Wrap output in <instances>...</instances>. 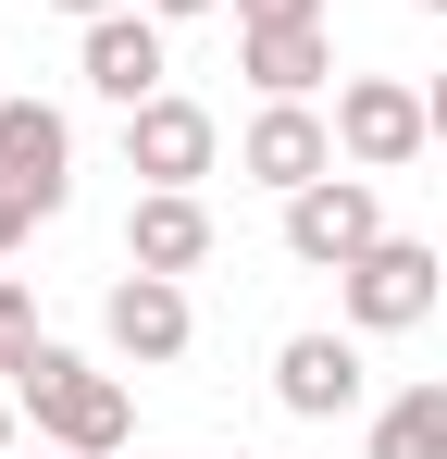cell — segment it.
I'll list each match as a JSON object with an SVG mask.
<instances>
[{
  "instance_id": "1",
  "label": "cell",
  "mask_w": 447,
  "mask_h": 459,
  "mask_svg": "<svg viewBox=\"0 0 447 459\" xmlns=\"http://www.w3.org/2000/svg\"><path fill=\"white\" fill-rule=\"evenodd\" d=\"M13 397H25L38 447H74V459H125V447H137V397H125V373L74 360V348H50V335H38V360L13 373Z\"/></svg>"
},
{
  "instance_id": "2",
  "label": "cell",
  "mask_w": 447,
  "mask_h": 459,
  "mask_svg": "<svg viewBox=\"0 0 447 459\" xmlns=\"http://www.w3.org/2000/svg\"><path fill=\"white\" fill-rule=\"evenodd\" d=\"M435 286H447V261L423 248V236H372L361 261L336 273V299H348V335H410V323L435 310Z\"/></svg>"
},
{
  "instance_id": "3",
  "label": "cell",
  "mask_w": 447,
  "mask_h": 459,
  "mask_svg": "<svg viewBox=\"0 0 447 459\" xmlns=\"http://www.w3.org/2000/svg\"><path fill=\"white\" fill-rule=\"evenodd\" d=\"M336 150L361 161V174H398V161L435 150V100L410 75H348L336 87Z\"/></svg>"
},
{
  "instance_id": "4",
  "label": "cell",
  "mask_w": 447,
  "mask_h": 459,
  "mask_svg": "<svg viewBox=\"0 0 447 459\" xmlns=\"http://www.w3.org/2000/svg\"><path fill=\"white\" fill-rule=\"evenodd\" d=\"M372 236H385V199H372L361 161H336L323 186H298V199H286V261H311V273H348Z\"/></svg>"
},
{
  "instance_id": "5",
  "label": "cell",
  "mask_w": 447,
  "mask_h": 459,
  "mask_svg": "<svg viewBox=\"0 0 447 459\" xmlns=\"http://www.w3.org/2000/svg\"><path fill=\"white\" fill-rule=\"evenodd\" d=\"M100 335H112V360H137V373H162V360H187V335H199V310H187V273H112V299H100Z\"/></svg>"
},
{
  "instance_id": "6",
  "label": "cell",
  "mask_w": 447,
  "mask_h": 459,
  "mask_svg": "<svg viewBox=\"0 0 447 459\" xmlns=\"http://www.w3.org/2000/svg\"><path fill=\"white\" fill-rule=\"evenodd\" d=\"M336 112H311V100H261L249 112V137H236V174H261L274 199H298V186H323L336 174Z\"/></svg>"
},
{
  "instance_id": "7",
  "label": "cell",
  "mask_w": 447,
  "mask_h": 459,
  "mask_svg": "<svg viewBox=\"0 0 447 459\" xmlns=\"http://www.w3.org/2000/svg\"><path fill=\"white\" fill-rule=\"evenodd\" d=\"M0 186L50 224L74 199V125H63V100H0Z\"/></svg>"
},
{
  "instance_id": "8",
  "label": "cell",
  "mask_w": 447,
  "mask_h": 459,
  "mask_svg": "<svg viewBox=\"0 0 447 459\" xmlns=\"http://www.w3.org/2000/svg\"><path fill=\"white\" fill-rule=\"evenodd\" d=\"M74 75L100 87L112 112H137V100H162V75H174V50H162V13H149V0H125V13H100V25L74 38Z\"/></svg>"
},
{
  "instance_id": "9",
  "label": "cell",
  "mask_w": 447,
  "mask_h": 459,
  "mask_svg": "<svg viewBox=\"0 0 447 459\" xmlns=\"http://www.w3.org/2000/svg\"><path fill=\"white\" fill-rule=\"evenodd\" d=\"M212 161H224V125L199 112V100H174V87H162V100L125 112V174H149V186H199Z\"/></svg>"
},
{
  "instance_id": "10",
  "label": "cell",
  "mask_w": 447,
  "mask_h": 459,
  "mask_svg": "<svg viewBox=\"0 0 447 459\" xmlns=\"http://www.w3.org/2000/svg\"><path fill=\"white\" fill-rule=\"evenodd\" d=\"M274 397H286V422H348L372 397L361 335H286V348H274Z\"/></svg>"
},
{
  "instance_id": "11",
  "label": "cell",
  "mask_w": 447,
  "mask_h": 459,
  "mask_svg": "<svg viewBox=\"0 0 447 459\" xmlns=\"http://www.w3.org/2000/svg\"><path fill=\"white\" fill-rule=\"evenodd\" d=\"M125 261H137V273H199V261H212V212H199V186H149L137 212H125Z\"/></svg>"
},
{
  "instance_id": "12",
  "label": "cell",
  "mask_w": 447,
  "mask_h": 459,
  "mask_svg": "<svg viewBox=\"0 0 447 459\" xmlns=\"http://www.w3.org/2000/svg\"><path fill=\"white\" fill-rule=\"evenodd\" d=\"M323 75H336V38H323V25H261V38H249V87H261V100H311Z\"/></svg>"
},
{
  "instance_id": "13",
  "label": "cell",
  "mask_w": 447,
  "mask_h": 459,
  "mask_svg": "<svg viewBox=\"0 0 447 459\" xmlns=\"http://www.w3.org/2000/svg\"><path fill=\"white\" fill-rule=\"evenodd\" d=\"M361 459H447V385H435V373H423V385H398V397L372 410Z\"/></svg>"
},
{
  "instance_id": "14",
  "label": "cell",
  "mask_w": 447,
  "mask_h": 459,
  "mask_svg": "<svg viewBox=\"0 0 447 459\" xmlns=\"http://www.w3.org/2000/svg\"><path fill=\"white\" fill-rule=\"evenodd\" d=\"M25 360H38V310H25V286L0 273V385L25 373Z\"/></svg>"
},
{
  "instance_id": "15",
  "label": "cell",
  "mask_w": 447,
  "mask_h": 459,
  "mask_svg": "<svg viewBox=\"0 0 447 459\" xmlns=\"http://www.w3.org/2000/svg\"><path fill=\"white\" fill-rule=\"evenodd\" d=\"M261 25H323V0H236V38H261Z\"/></svg>"
},
{
  "instance_id": "16",
  "label": "cell",
  "mask_w": 447,
  "mask_h": 459,
  "mask_svg": "<svg viewBox=\"0 0 447 459\" xmlns=\"http://www.w3.org/2000/svg\"><path fill=\"white\" fill-rule=\"evenodd\" d=\"M25 236H38V212H25V199H13V186H0V261H13V248H25Z\"/></svg>"
},
{
  "instance_id": "17",
  "label": "cell",
  "mask_w": 447,
  "mask_h": 459,
  "mask_svg": "<svg viewBox=\"0 0 447 459\" xmlns=\"http://www.w3.org/2000/svg\"><path fill=\"white\" fill-rule=\"evenodd\" d=\"M13 435H25V397H13V385H0V459H13Z\"/></svg>"
},
{
  "instance_id": "18",
  "label": "cell",
  "mask_w": 447,
  "mask_h": 459,
  "mask_svg": "<svg viewBox=\"0 0 447 459\" xmlns=\"http://www.w3.org/2000/svg\"><path fill=\"white\" fill-rule=\"evenodd\" d=\"M50 13H74V25H100V13H125V0H50Z\"/></svg>"
},
{
  "instance_id": "19",
  "label": "cell",
  "mask_w": 447,
  "mask_h": 459,
  "mask_svg": "<svg viewBox=\"0 0 447 459\" xmlns=\"http://www.w3.org/2000/svg\"><path fill=\"white\" fill-rule=\"evenodd\" d=\"M423 100H435V150H447V63H435V87H423Z\"/></svg>"
},
{
  "instance_id": "20",
  "label": "cell",
  "mask_w": 447,
  "mask_h": 459,
  "mask_svg": "<svg viewBox=\"0 0 447 459\" xmlns=\"http://www.w3.org/2000/svg\"><path fill=\"white\" fill-rule=\"evenodd\" d=\"M410 13H447V0H410Z\"/></svg>"
},
{
  "instance_id": "21",
  "label": "cell",
  "mask_w": 447,
  "mask_h": 459,
  "mask_svg": "<svg viewBox=\"0 0 447 459\" xmlns=\"http://www.w3.org/2000/svg\"><path fill=\"white\" fill-rule=\"evenodd\" d=\"M38 459H74V447H38Z\"/></svg>"
},
{
  "instance_id": "22",
  "label": "cell",
  "mask_w": 447,
  "mask_h": 459,
  "mask_svg": "<svg viewBox=\"0 0 447 459\" xmlns=\"http://www.w3.org/2000/svg\"><path fill=\"white\" fill-rule=\"evenodd\" d=\"M125 459H149V447H125Z\"/></svg>"
}]
</instances>
